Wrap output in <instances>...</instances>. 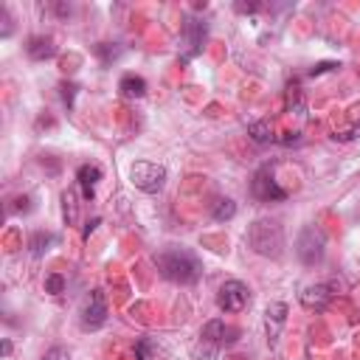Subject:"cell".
<instances>
[{
  "mask_svg": "<svg viewBox=\"0 0 360 360\" xmlns=\"http://www.w3.org/2000/svg\"><path fill=\"white\" fill-rule=\"evenodd\" d=\"M3 354H6V357L11 354V340H3Z\"/></svg>",
  "mask_w": 360,
  "mask_h": 360,
  "instance_id": "f546056e",
  "label": "cell"
},
{
  "mask_svg": "<svg viewBox=\"0 0 360 360\" xmlns=\"http://www.w3.org/2000/svg\"><path fill=\"white\" fill-rule=\"evenodd\" d=\"M236 338H239V329L236 326H225V321H219V318L208 321L202 326V332H200V340L208 343V346H231Z\"/></svg>",
  "mask_w": 360,
  "mask_h": 360,
  "instance_id": "ba28073f",
  "label": "cell"
},
{
  "mask_svg": "<svg viewBox=\"0 0 360 360\" xmlns=\"http://www.w3.org/2000/svg\"><path fill=\"white\" fill-rule=\"evenodd\" d=\"M98 222H101L98 217H93V219H87V225H84V231H82V236H84V239H90V233L96 231V225H98Z\"/></svg>",
  "mask_w": 360,
  "mask_h": 360,
  "instance_id": "4316f807",
  "label": "cell"
},
{
  "mask_svg": "<svg viewBox=\"0 0 360 360\" xmlns=\"http://www.w3.org/2000/svg\"><path fill=\"white\" fill-rule=\"evenodd\" d=\"M287 107L292 110H304V96H301V87H298V82H290L287 84Z\"/></svg>",
  "mask_w": 360,
  "mask_h": 360,
  "instance_id": "44dd1931",
  "label": "cell"
},
{
  "mask_svg": "<svg viewBox=\"0 0 360 360\" xmlns=\"http://www.w3.org/2000/svg\"><path fill=\"white\" fill-rule=\"evenodd\" d=\"M248 245L259 253V256H270L278 259L284 250V231L276 219H256L248 228Z\"/></svg>",
  "mask_w": 360,
  "mask_h": 360,
  "instance_id": "7a4b0ae2",
  "label": "cell"
},
{
  "mask_svg": "<svg viewBox=\"0 0 360 360\" xmlns=\"http://www.w3.org/2000/svg\"><path fill=\"white\" fill-rule=\"evenodd\" d=\"M76 93H79V84H76V82H62V84H59V96H62V104H65L68 110L73 107Z\"/></svg>",
  "mask_w": 360,
  "mask_h": 360,
  "instance_id": "ffe728a7",
  "label": "cell"
},
{
  "mask_svg": "<svg viewBox=\"0 0 360 360\" xmlns=\"http://www.w3.org/2000/svg\"><path fill=\"white\" fill-rule=\"evenodd\" d=\"M233 8H236L239 14H256V11L262 8V3H256V0H250V3H245V0H239V3H233Z\"/></svg>",
  "mask_w": 360,
  "mask_h": 360,
  "instance_id": "603a6c76",
  "label": "cell"
},
{
  "mask_svg": "<svg viewBox=\"0 0 360 360\" xmlns=\"http://www.w3.org/2000/svg\"><path fill=\"white\" fill-rule=\"evenodd\" d=\"M76 180H79V188H82V197L84 200H93L96 197V186L101 180V169L96 163H82L76 169Z\"/></svg>",
  "mask_w": 360,
  "mask_h": 360,
  "instance_id": "7c38bea8",
  "label": "cell"
},
{
  "mask_svg": "<svg viewBox=\"0 0 360 360\" xmlns=\"http://www.w3.org/2000/svg\"><path fill=\"white\" fill-rule=\"evenodd\" d=\"M205 34H208V28H205V22H202V20H197V17H191V14L183 20V39H186V45H188L186 59H191V56H197V53L202 51Z\"/></svg>",
  "mask_w": 360,
  "mask_h": 360,
  "instance_id": "9c48e42d",
  "label": "cell"
},
{
  "mask_svg": "<svg viewBox=\"0 0 360 360\" xmlns=\"http://www.w3.org/2000/svg\"><path fill=\"white\" fill-rule=\"evenodd\" d=\"M323 253H326V236H323V231L318 225H304L301 233H298V239H295V256L301 259V264L312 267V264H318L323 259Z\"/></svg>",
  "mask_w": 360,
  "mask_h": 360,
  "instance_id": "3957f363",
  "label": "cell"
},
{
  "mask_svg": "<svg viewBox=\"0 0 360 360\" xmlns=\"http://www.w3.org/2000/svg\"><path fill=\"white\" fill-rule=\"evenodd\" d=\"M248 135H250L256 143H270V141H276L267 121H250V124H248Z\"/></svg>",
  "mask_w": 360,
  "mask_h": 360,
  "instance_id": "d6986e66",
  "label": "cell"
},
{
  "mask_svg": "<svg viewBox=\"0 0 360 360\" xmlns=\"http://www.w3.org/2000/svg\"><path fill=\"white\" fill-rule=\"evenodd\" d=\"M53 242H56V236H53V233H48V231H34V233H31V239H28V248H31V253H34V256H42Z\"/></svg>",
  "mask_w": 360,
  "mask_h": 360,
  "instance_id": "e0dca14e",
  "label": "cell"
},
{
  "mask_svg": "<svg viewBox=\"0 0 360 360\" xmlns=\"http://www.w3.org/2000/svg\"><path fill=\"white\" fill-rule=\"evenodd\" d=\"M25 53H28V59H34V62H45V59L56 56L53 37H48V34H37V37H31V39L25 42Z\"/></svg>",
  "mask_w": 360,
  "mask_h": 360,
  "instance_id": "8fae6325",
  "label": "cell"
},
{
  "mask_svg": "<svg viewBox=\"0 0 360 360\" xmlns=\"http://www.w3.org/2000/svg\"><path fill=\"white\" fill-rule=\"evenodd\" d=\"M250 304V287L239 278H228L219 284V292H217V307L222 312H242L245 307Z\"/></svg>",
  "mask_w": 360,
  "mask_h": 360,
  "instance_id": "8992f818",
  "label": "cell"
},
{
  "mask_svg": "<svg viewBox=\"0 0 360 360\" xmlns=\"http://www.w3.org/2000/svg\"><path fill=\"white\" fill-rule=\"evenodd\" d=\"M273 163H264L253 172V180H250V194L259 200V202H276V200H284L287 197V188L278 186L276 174H273Z\"/></svg>",
  "mask_w": 360,
  "mask_h": 360,
  "instance_id": "5b68a950",
  "label": "cell"
},
{
  "mask_svg": "<svg viewBox=\"0 0 360 360\" xmlns=\"http://www.w3.org/2000/svg\"><path fill=\"white\" fill-rule=\"evenodd\" d=\"M62 217H65L68 225L76 222V217H79V197H76V188H65V191H62Z\"/></svg>",
  "mask_w": 360,
  "mask_h": 360,
  "instance_id": "9a60e30c",
  "label": "cell"
},
{
  "mask_svg": "<svg viewBox=\"0 0 360 360\" xmlns=\"http://www.w3.org/2000/svg\"><path fill=\"white\" fill-rule=\"evenodd\" d=\"M264 321H267V340H276L278 329H281L284 321H287V304H284V301H273V304H267V309H264Z\"/></svg>",
  "mask_w": 360,
  "mask_h": 360,
  "instance_id": "4fadbf2b",
  "label": "cell"
},
{
  "mask_svg": "<svg viewBox=\"0 0 360 360\" xmlns=\"http://www.w3.org/2000/svg\"><path fill=\"white\" fill-rule=\"evenodd\" d=\"M42 360H70V352H68V349H62V346H53Z\"/></svg>",
  "mask_w": 360,
  "mask_h": 360,
  "instance_id": "cb8c5ba5",
  "label": "cell"
},
{
  "mask_svg": "<svg viewBox=\"0 0 360 360\" xmlns=\"http://www.w3.org/2000/svg\"><path fill=\"white\" fill-rule=\"evenodd\" d=\"M211 217H214L217 222L233 219V217H236V202H233L231 197H219V200H214V205H211Z\"/></svg>",
  "mask_w": 360,
  "mask_h": 360,
  "instance_id": "2e32d148",
  "label": "cell"
},
{
  "mask_svg": "<svg viewBox=\"0 0 360 360\" xmlns=\"http://www.w3.org/2000/svg\"><path fill=\"white\" fill-rule=\"evenodd\" d=\"M107 321V298L101 290H90V295L82 304V326L84 329H98Z\"/></svg>",
  "mask_w": 360,
  "mask_h": 360,
  "instance_id": "52a82bcc",
  "label": "cell"
},
{
  "mask_svg": "<svg viewBox=\"0 0 360 360\" xmlns=\"http://www.w3.org/2000/svg\"><path fill=\"white\" fill-rule=\"evenodd\" d=\"M129 180L135 188H141L146 194H158L166 186V166L152 163V160H138L129 169Z\"/></svg>",
  "mask_w": 360,
  "mask_h": 360,
  "instance_id": "277c9868",
  "label": "cell"
},
{
  "mask_svg": "<svg viewBox=\"0 0 360 360\" xmlns=\"http://www.w3.org/2000/svg\"><path fill=\"white\" fill-rule=\"evenodd\" d=\"M155 267L160 270V276L166 281H174V284H194L202 273V264L200 259L186 250V248H163L160 253H155Z\"/></svg>",
  "mask_w": 360,
  "mask_h": 360,
  "instance_id": "6da1fadb",
  "label": "cell"
},
{
  "mask_svg": "<svg viewBox=\"0 0 360 360\" xmlns=\"http://www.w3.org/2000/svg\"><path fill=\"white\" fill-rule=\"evenodd\" d=\"M360 135V127H354L352 132H343V135H335V138H340V141H349V138H357Z\"/></svg>",
  "mask_w": 360,
  "mask_h": 360,
  "instance_id": "83f0119b",
  "label": "cell"
},
{
  "mask_svg": "<svg viewBox=\"0 0 360 360\" xmlns=\"http://www.w3.org/2000/svg\"><path fill=\"white\" fill-rule=\"evenodd\" d=\"M93 53H96L104 65H110V62H115V59L124 53V48H121L118 42H98V45L93 48Z\"/></svg>",
  "mask_w": 360,
  "mask_h": 360,
  "instance_id": "ac0fdd59",
  "label": "cell"
},
{
  "mask_svg": "<svg viewBox=\"0 0 360 360\" xmlns=\"http://www.w3.org/2000/svg\"><path fill=\"white\" fill-rule=\"evenodd\" d=\"M0 20H3V34L0 37H8L11 34V17H8V8L0 6Z\"/></svg>",
  "mask_w": 360,
  "mask_h": 360,
  "instance_id": "484cf974",
  "label": "cell"
},
{
  "mask_svg": "<svg viewBox=\"0 0 360 360\" xmlns=\"http://www.w3.org/2000/svg\"><path fill=\"white\" fill-rule=\"evenodd\" d=\"M338 68V62H318L312 70H309V76H321V73H329V70H335Z\"/></svg>",
  "mask_w": 360,
  "mask_h": 360,
  "instance_id": "d4e9b609",
  "label": "cell"
},
{
  "mask_svg": "<svg viewBox=\"0 0 360 360\" xmlns=\"http://www.w3.org/2000/svg\"><path fill=\"white\" fill-rule=\"evenodd\" d=\"M65 290V278L59 276V273H51L48 278H45V292H51V295H59Z\"/></svg>",
  "mask_w": 360,
  "mask_h": 360,
  "instance_id": "7402d4cb",
  "label": "cell"
},
{
  "mask_svg": "<svg viewBox=\"0 0 360 360\" xmlns=\"http://www.w3.org/2000/svg\"><path fill=\"white\" fill-rule=\"evenodd\" d=\"M295 141H298V135H295V132H287V135L281 138V143H295Z\"/></svg>",
  "mask_w": 360,
  "mask_h": 360,
  "instance_id": "f1b7e54d",
  "label": "cell"
},
{
  "mask_svg": "<svg viewBox=\"0 0 360 360\" xmlns=\"http://www.w3.org/2000/svg\"><path fill=\"white\" fill-rule=\"evenodd\" d=\"M118 93L124 98H143L146 96V79L138 73H124L118 79Z\"/></svg>",
  "mask_w": 360,
  "mask_h": 360,
  "instance_id": "5bb4252c",
  "label": "cell"
},
{
  "mask_svg": "<svg viewBox=\"0 0 360 360\" xmlns=\"http://www.w3.org/2000/svg\"><path fill=\"white\" fill-rule=\"evenodd\" d=\"M298 298H301V304H304L307 309L323 312V309L329 307V301H332V287H329V284H309V287L301 290Z\"/></svg>",
  "mask_w": 360,
  "mask_h": 360,
  "instance_id": "30bf717a",
  "label": "cell"
}]
</instances>
